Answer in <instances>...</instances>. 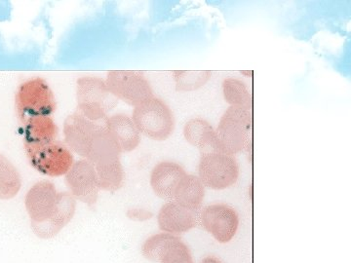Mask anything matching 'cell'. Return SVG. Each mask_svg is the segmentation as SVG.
Listing matches in <instances>:
<instances>
[{
  "mask_svg": "<svg viewBox=\"0 0 351 263\" xmlns=\"http://www.w3.org/2000/svg\"><path fill=\"white\" fill-rule=\"evenodd\" d=\"M106 126L122 152L135 151L140 145L141 133L128 115L119 113L108 117Z\"/></svg>",
  "mask_w": 351,
  "mask_h": 263,
  "instance_id": "14",
  "label": "cell"
},
{
  "mask_svg": "<svg viewBox=\"0 0 351 263\" xmlns=\"http://www.w3.org/2000/svg\"><path fill=\"white\" fill-rule=\"evenodd\" d=\"M132 120L141 134L158 142L167 140L175 130L172 110L156 97L135 107Z\"/></svg>",
  "mask_w": 351,
  "mask_h": 263,
  "instance_id": "5",
  "label": "cell"
},
{
  "mask_svg": "<svg viewBox=\"0 0 351 263\" xmlns=\"http://www.w3.org/2000/svg\"><path fill=\"white\" fill-rule=\"evenodd\" d=\"M66 184L75 200L95 207L101 188L96 170L89 161L84 159L73 163L66 174Z\"/></svg>",
  "mask_w": 351,
  "mask_h": 263,
  "instance_id": "10",
  "label": "cell"
},
{
  "mask_svg": "<svg viewBox=\"0 0 351 263\" xmlns=\"http://www.w3.org/2000/svg\"><path fill=\"white\" fill-rule=\"evenodd\" d=\"M175 235L169 233H159L147 240L143 245L142 253L147 260L158 262L159 258L171 242L176 238Z\"/></svg>",
  "mask_w": 351,
  "mask_h": 263,
  "instance_id": "23",
  "label": "cell"
},
{
  "mask_svg": "<svg viewBox=\"0 0 351 263\" xmlns=\"http://www.w3.org/2000/svg\"><path fill=\"white\" fill-rule=\"evenodd\" d=\"M200 263H223L221 262V260H219V258H215V257H207L205 258H203L202 262Z\"/></svg>",
  "mask_w": 351,
  "mask_h": 263,
  "instance_id": "26",
  "label": "cell"
},
{
  "mask_svg": "<svg viewBox=\"0 0 351 263\" xmlns=\"http://www.w3.org/2000/svg\"><path fill=\"white\" fill-rule=\"evenodd\" d=\"M121 153V149L108 133L105 123L101 125L97 131L89 152H88L86 160L89 161L95 167V166L101 165V164L120 160Z\"/></svg>",
  "mask_w": 351,
  "mask_h": 263,
  "instance_id": "15",
  "label": "cell"
},
{
  "mask_svg": "<svg viewBox=\"0 0 351 263\" xmlns=\"http://www.w3.org/2000/svg\"><path fill=\"white\" fill-rule=\"evenodd\" d=\"M184 136L189 145L201 151H214L215 130L206 120H189L184 127Z\"/></svg>",
  "mask_w": 351,
  "mask_h": 263,
  "instance_id": "18",
  "label": "cell"
},
{
  "mask_svg": "<svg viewBox=\"0 0 351 263\" xmlns=\"http://www.w3.org/2000/svg\"><path fill=\"white\" fill-rule=\"evenodd\" d=\"M127 218L135 221H145L154 216L152 212L145 209H130L127 211Z\"/></svg>",
  "mask_w": 351,
  "mask_h": 263,
  "instance_id": "25",
  "label": "cell"
},
{
  "mask_svg": "<svg viewBox=\"0 0 351 263\" xmlns=\"http://www.w3.org/2000/svg\"><path fill=\"white\" fill-rule=\"evenodd\" d=\"M22 179L18 170L0 154V200L12 199L19 192Z\"/></svg>",
  "mask_w": 351,
  "mask_h": 263,
  "instance_id": "19",
  "label": "cell"
},
{
  "mask_svg": "<svg viewBox=\"0 0 351 263\" xmlns=\"http://www.w3.org/2000/svg\"><path fill=\"white\" fill-rule=\"evenodd\" d=\"M203 228L219 243H228L234 238L239 226V216L232 207L226 204H213L201 212Z\"/></svg>",
  "mask_w": 351,
  "mask_h": 263,
  "instance_id": "9",
  "label": "cell"
},
{
  "mask_svg": "<svg viewBox=\"0 0 351 263\" xmlns=\"http://www.w3.org/2000/svg\"><path fill=\"white\" fill-rule=\"evenodd\" d=\"M223 98L230 107L252 110V97L246 85L241 80L226 78L223 82Z\"/></svg>",
  "mask_w": 351,
  "mask_h": 263,
  "instance_id": "21",
  "label": "cell"
},
{
  "mask_svg": "<svg viewBox=\"0 0 351 263\" xmlns=\"http://www.w3.org/2000/svg\"><path fill=\"white\" fill-rule=\"evenodd\" d=\"M198 175L203 186L223 190L234 186L239 177V166L237 159L216 151L201 153Z\"/></svg>",
  "mask_w": 351,
  "mask_h": 263,
  "instance_id": "6",
  "label": "cell"
},
{
  "mask_svg": "<svg viewBox=\"0 0 351 263\" xmlns=\"http://www.w3.org/2000/svg\"><path fill=\"white\" fill-rule=\"evenodd\" d=\"M212 73L209 71H177L174 73L176 90L178 92H193L204 86Z\"/></svg>",
  "mask_w": 351,
  "mask_h": 263,
  "instance_id": "22",
  "label": "cell"
},
{
  "mask_svg": "<svg viewBox=\"0 0 351 263\" xmlns=\"http://www.w3.org/2000/svg\"><path fill=\"white\" fill-rule=\"evenodd\" d=\"M106 121H92L77 112L69 115L64 120V136L69 151L86 159L97 131Z\"/></svg>",
  "mask_w": 351,
  "mask_h": 263,
  "instance_id": "11",
  "label": "cell"
},
{
  "mask_svg": "<svg viewBox=\"0 0 351 263\" xmlns=\"http://www.w3.org/2000/svg\"><path fill=\"white\" fill-rule=\"evenodd\" d=\"M105 82L117 100L123 101L132 107H137L154 97L149 80L141 71H110Z\"/></svg>",
  "mask_w": 351,
  "mask_h": 263,
  "instance_id": "8",
  "label": "cell"
},
{
  "mask_svg": "<svg viewBox=\"0 0 351 263\" xmlns=\"http://www.w3.org/2000/svg\"><path fill=\"white\" fill-rule=\"evenodd\" d=\"M159 263H195L189 247L176 237L159 258Z\"/></svg>",
  "mask_w": 351,
  "mask_h": 263,
  "instance_id": "24",
  "label": "cell"
},
{
  "mask_svg": "<svg viewBox=\"0 0 351 263\" xmlns=\"http://www.w3.org/2000/svg\"><path fill=\"white\" fill-rule=\"evenodd\" d=\"M16 110L21 124L34 117L51 116L56 110L54 94L43 78H34L21 84L16 94Z\"/></svg>",
  "mask_w": 351,
  "mask_h": 263,
  "instance_id": "4",
  "label": "cell"
},
{
  "mask_svg": "<svg viewBox=\"0 0 351 263\" xmlns=\"http://www.w3.org/2000/svg\"><path fill=\"white\" fill-rule=\"evenodd\" d=\"M24 126V145H40L54 142L58 137V126L51 116L34 117Z\"/></svg>",
  "mask_w": 351,
  "mask_h": 263,
  "instance_id": "16",
  "label": "cell"
},
{
  "mask_svg": "<svg viewBox=\"0 0 351 263\" xmlns=\"http://www.w3.org/2000/svg\"><path fill=\"white\" fill-rule=\"evenodd\" d=\"M252 127V112L230 107L223 113L215 130L214 151L233 156L246 147Z\"/></svg>",
  "mask_w": 351,
  "mask_h": 263,
  "instance_id": "2",
  "label": "cell"
},
{
  "mask_svg": "<svg viewBox=\"0 0 351 263\" xmlns=\"http://www.w3.org/2000/svg\"><path fill=\"white\" fill-rule=\"evenodd\" d=\"M205 197V186L199 177L186 175L176 191L174 201L182 206L197 211L202 206Z\"/></svg>",
  "mask_w": 351,
  "mask_h": 263,
  "instance_id": "17",
  "label": "cell"
},
{
  "mask_svg": "<svg viewBox=\"0 0 351 263\" xmlns=\"http://www.w3.org/2000/svg\"><path fill=\"white\" fill-rule=\"evenodd\" d=\"M25 205L32 230L39 238L50 239L73 219L76 200L71 193L58 192L52 182L43 181L29 189Z\"/></svg>",
  "mask_w": 351,
  "mask_h": 263,
  "instance_id": "1",
  "label": "cell"
},
{
  "mask_svg": "<svg viewBox=\"0 0 351 263\" xmlns=\"http://www.w3.org/2000/svg\"><path fill=\"white\" fill-rule=\"evenodd\" d=\"M24 147L32 167L48 177L66 175L75 163L69 147L57 140L47 144L24 145Z\"/></svg>",
  "mask_w": 351,
  "mask_h": 263,
  "instance_id": "7",
  "label": "cell"
},
{
  "mask_svg": "<svg viewBox=\"0 0 351 263\" xmlns=\"http://www.w3.org/2000/svg\"><path fill=\"white\" fill-rule=\"evenodd\" d=\"M196 212L182 206L176 201H170L164 204L159 211L157 223L163 232L177 236L189 231L197 225L198 216Z\"/></svg>",
  "mask_w": 351,
  "mask_h": 263,
  "instance_id": "12",
  "label": "cell"
},
{
  "mask_svg": "<svg viewBox=\"0 0 351 263\" xmlns=\"http://www.w3.org/2000/svg\"><path fill=\"white\" fill-rule=\"evenodd\" d=\"M94 168L98 175L99 186L103 190L114 192L123 186L125 174L120 160L101 164Z\"/></svg>",
  "mask_w": 351,
  "mask_h": 263,
  "instance_id": "20",
  "label": "cell"
},
{
  "mask_svg": "<svg viewBox=\"0 0 351 263\" xmlns=\"http://www.w3.org/2000/svg\"><path fill=\"white\" fill-rule=\"evenodd\" d=\"M186 175L180 164L171 161L158 163L151 175L152 190L161 199L174 201L176 191Z\"/></svg>",
  "mask_w": 351,
  "mask_h": 263,
  "instance_id": "13",
  "label": "cell"
},
{
  "mask_svg": "<svg viewBox=\"0 0 351 263\" xmlns=\"http://www.w3.org/2000/svg\"><path fill=\"white\" fill-rule=\"evenodd\" d=\"M76 100V112L95 122H105L108 113L117 105V99L110 93L105 80L94 76H83L77 80Z\"/></svg>",
  "mask_w": 351,
  "mask_h": 263,
  "instance_id": "3",
  "label": "cell"
}]
</instances>
